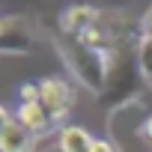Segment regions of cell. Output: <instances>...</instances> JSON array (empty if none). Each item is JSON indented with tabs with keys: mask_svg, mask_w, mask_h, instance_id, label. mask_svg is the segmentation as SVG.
I'll use <instances>...</instances> for the list:
<instances>
[{
	"mask_svg": "<svg viewBox=\"0 0 152 152\" xmlns=\"http://www.w3.org/2000/svg\"><path fill=\"white\" fill-rule=\"evenodd\" d=\"M149 93L143 72L137 63V45H119L107 54V84L102 93V104L107 110H116L128 102H137Z\"/></svg>",
	"mask_w": 152,
	"mask_h": 152,
	"instance_id": "cell-1",
	"label": "cell"
},
{
	"mask_svg": "<svg viewBox=\"0 0 152 152\" xmlns=\"http://www.w3.org/2000/svg\"><path fill=\"white\" fill-rule=\"evenodd\" d=\"M149 119H152V93L116 110H107V140L116 146V152H152Z\"/></svg>",
	"mask_w": 152,
	"mask_h": 152,
	"instance_id": "cell-2",
	"label": "cell"
},
{
	"mask_svg": "<svg viewBox=\"0 0 152 152\" xmlns=\"http://www.w3.org/2000/svg\"><path fill=\"white\" fill-rule=\"evenodd\" d=\"M54 42H57V51H60V57L66 60L69 72H72L93 96L102 99L104 84H107V54L99 51V48L84 45L81 39H75V36H66V33L57 36Z\"/></svg>",
	"mask_w": 152,
	"mask_h": 152,
	"instance_id": "cell-3",
	"label": "cell"
},
{
	"mask_svg": "<svg viewBox=\"0 0 152 152\" xmlns=\"http://www.w3.org/2000/svg\"><path fill=\"white\" fill-rule=\"evenodd\" d=\"M36 51V30L24 15L0 18V54H33Z\"/></svg>",
	"mask_w": 152,
	"mask_h": 152,
	"instance_id": "cell-4",
	"label": "cell"
},
{
	"mask_svg": "<svg viewBox=\"0 0 152 152\" xmlns=\"http://www.w3.org/2000/svg\"><path fill=\"white\" fill-rule=\"evenodd\" d=\"M39 104L45 107V113L51 116V122H63L69 116V110L75 107V90L69 87V81L63 78H42L39 81Z\"/></svg>",
	"mask_w": 152,
	"mask_h": 152,
	"instance_id": "cell-5",
	"label": "cell"
},
{
	"mask_svg": "<svg viewBox=\"0 0 152 152\" xmlns=\"http://www.w3.org/2000/svg\"><path fill=\"white\" fill-rule=\"evenodd\" d=\"M99 12L102 9H93V6H69L60 15V30L66 36H81L84 30H90L99 21Z\"/></svg>",
	"mask_w": 152,
	"mask_h": 152,
	"instance_id": "cell-6",
	"label": "cell"
},
{
	"mask_svg": "<svg viewBox=\"0 0 152 152\" xmlns=\"http://www.w3.org/2000/svg\"><path fill=\"white\" fill-rule=\"evenodd\" d=\"M0 152H36V137L18 119H12L0 134Z\"/></svg>",
	"mask_w": 152,
	"mask_h": 152,
	"instance_id": "cell-7",
	"label": "cell"
},
{
	"mask_svg": "<svg viewBox=\"0 0 152 152\" xmlns=\"http://www.w3.org/2000/svg\"><path fill=\"white\" fill-rule=\"evenodd\" d=\"M33 137H45L51 128H54V122H51V116L45 113V107L39 104V102H33V104H21L18 107V116H15Z\"/></svg>",
	"mask_w": 152,
	"mask_h": 152,
	"instance_id": "cell-8",
	"label": "cell"
},
{
	"mask_svg": "<svg viewBox=\"0 0 152 152\" xmlns=\"http://www.w3.org/2000/svg\"><path fill=\"white\" fill-rule=\"evenodd\" d=\"M93 140L96 137H90V131L81 125H63L57 134V143L63 152H93Z\"/></svg>",
	"mask_w": 152,
	"mask_h": 152,
	"instance_id": "cell-9",
	"label": "cell"
},
{
	"mask_svg": "<svg viewBox=\"0 0 152 152\" xmlns=\"http://www.w3.org/2000/svg\"><path fill=\"white\" fill-rule=\"evenodd\" d=\"M137 63H140L146 87L152 90V39H140L137 42Z\"/></svg>",
	"mask_w": 152,
	"mask_h": 152,
	"instance_id": "cell-10",
	"label": "cell"
},
{
	"mask_svg": "<svg viewBox=\"0 0 152 152\" xmlns=\"http://www.w3.org/2000/svg\"><path fill=\"white\" fill-rule=\"evenodd\" d=\"M18 96H21V104H33V102H39V84H21Z\"/></svg>",
	"mask_w": 152,
	"mask_h": 152,
	"instance_id": "cell-11",
	"label": "cell"
},
{
	"mask_svg": "<svg viewBox=\"0 0 152 152\" xmlns=\"http://www.w3.org/2000/svg\"><path fill=\"white\" fill-rule=\"evenodd\" d=\"M140 30H143V39H152V6L140 15Z\"/></svg>",
	"mask_w": 152,
	"mask_h": 152,
	"instance_id": "cell-12",
	"label": "cell"
},
{
	"mask_svg": "<svg viewBox=\"0 0 152 152\" xmlns=\"http://www.w3.org/2000/svg\"><path fill=\"white\" fill-rule=\"evenodd\" d=\"M93 152H116V146H113L107 137H96V140H93Z\"/></svg>",
	"mask_w": 152,
	"mask_h": 152,
	"instance_id": "cell-13",
	"label": "cell"
},
{
	"mask_svg": "<svg viewBox=\"0 0 152 152\" xmlns=\"http://www.w3.org/2000/svg\"><path fill=\"white\" fill-rule=\"evenodd\" d=\"M9 122H12V119H9V113H6V107L0 104V134H3V128H6Z\"/></svg>",
	"mask_w": 152,
	"mask_h": 152,
	"instance_id": "cell-14",
	"label": "cell"
}]
</instances>
